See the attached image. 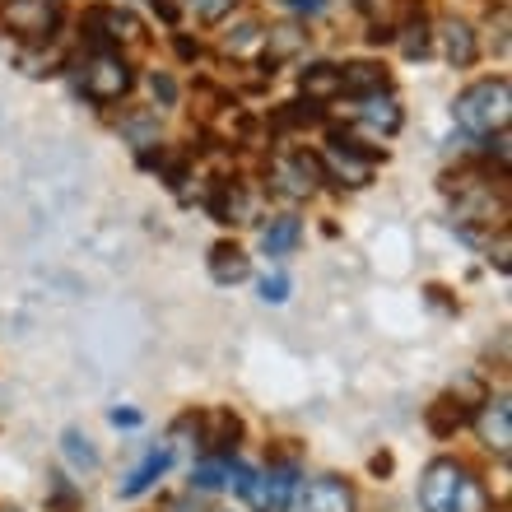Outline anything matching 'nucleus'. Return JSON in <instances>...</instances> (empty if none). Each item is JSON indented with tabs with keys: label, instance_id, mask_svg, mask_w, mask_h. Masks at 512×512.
Instances as JSON below:
<instances>
[{
	"label": "nucleus",
	"instance_id": "c85d7f7f",
	"mask_svg": "<svg viewBox=\"0 0 512 512\" xmlns=\"http://www.w3.org/2000/svg\"><path fill=\"white\" fill-rule=\"evenodd\" d=\"M452 512H489V494H485V485L480 480H461V494H457V508Z\"/></svg>",
	"mask_w": 512,
	"mask_h": 512
},
{
	"label": "nucleus",
	"instance_id": "c756f323",
	"mask_svg": "<svg viewBox=\"0 0 512 512\" xmlns=\"http://www.w3.org/2000/svg\"><path fill=\"white\" fill-rule=\"evenodd\" d=\"M19 66H24L28 75H56V70L66 66V56L61 52H19Z\"/></svg>",
	"mask_w": 512,
	"mask_h": 512
},
{
	"label": "nucleus",
	"instance_id": "473e14b6",
	"mask_svg": "<svg viewBox=\"0 0 512 512\" xmlns=\"http://www.w3.org/2000/svg\"><path fill=\"white\" fill-rule=\"evenodd\" d=\"M52 508H61V512H75V508H80V494L70 489L66 475H52Z\"/></svg>",
	"mask_w": 512,
	"mask_h": 512
},
{
	"label": "nucleus",
	"instance_id": "f3484780",
	"mask_svg": "<svg viewBox=\"0 0 512 512\" xmlns=\"http://www.w3.org/2000/svg\"><path fill=\"white\" fill-rule=\"evenodd\" d=\"M210 275H215V284H238V280L252 275V261L243 256V247L215 243L210 247Z\"/></svg>",
	"mask_w": 512,
	"mask_h": 512
},
{
	"label": "nucleus",
	"instance_id": "1a4fd4ad",
	"mask_svg": "<svg viewBox=\"0 0 512 512\" xmlns=\"http://www.w3.org/2000/svg\"><path fill=\"white\" fill-rule=\"evenodd\" d=\"M438 47H443L447 66H475V56H480V38H475V28L466 24V19H443L438 24Z\"/></svg>",
	"mask_w": 512,
	"mask_h": 512
},
{
	"label": "nucleus",
	"instance_id": "b1692460",
	"mask_svg": "<svg viewBox=\"0 0 512 512\" xmlns=\"http://www.w3.org/2000/svg\"><path fill=\"white\" fill-rule=\"evenodd\" d=\"M224 466L229 461L219 457H205L201 466H191V494H219L224 489Z\"/></svg>",
	"mask_w": 512,
	"mask_h": 512
},
{
	"label": "nucleus",
	"instance_id": "6ab92c4d",
	"mask_svg": "<svg viewBox=\"0 0 512 512\" xmlns=\"http://www.w3.org/2000/svg\"><path fill=\"white\" fill-rule=\"evenodd\" d=\"M396 47H401L405 61H424V56L433 52V33H429V24H424V14H419V19H405V24L396 28Z\"/></svg>",
	"mask_w": 512,
	"mask_h": 512
},
{
	"label": "nucleus",
	"instance_id": "58836bf2",
	"mask_svg": "<svg viewBox=\"0 0 512 512\" xmlns=\"http://www.w3.org/2000/svg\"><path fill=\"white\" fill-rule=\"evenodd\" d=\"M42 5H52V10H61V5H66V0H42Z\"/></svg>",
	"mask_w": 512,
	"mask_h": 512
},
{
	"label": "nucleus",
	"instance_id": "9b49d317",
	"mask_svg": "<svg viewBox=\"0 0 512 512\" xmlns=\"http://www.w3.org/2000/svg\"><path fill=\"white\" fill-rule=\"evenodd\" d=\"M294 489H298V466L294 461L270 466V475H261V485H256V508L261 512H284L289 499H294Z\"/></svg>",
	"mask_w": 512,
	"mask_h": 512
},
{
	"label": "nucleus",
	"instance_id": "a878e982",
	"mask_svg": "<svg viewBox=\"0 0 512 512\" xmlns=\"http://www.w3.org/2000/svg\"><path fill=\"white\" fill-rule=\"evenodd\" d=\"M261 38H266V28L256 24V19H247V24H238L229 38H224V52H229V56H247L252 47H261Z\"/></svg>",
	"mask_w": 512,
	"mask_h": 512
},
{
	"label": "nucleus",
	"instance_id": "c9c22d12",
	"mask_svg": "<svg viewBox=\"0 0 512 512\" xmlns=\"http://www.w3.org/2000/svg\"><path fill=\"white\" fill-rule=\"evenodd\" d=\"M154 10H159V19L177 24V14H182V0H154Z\"/></svg>",
	"mask_w": 512,
	"mask_h": 512
},
{
	"label": "nucleus",
	"instance_id": "393cba45",
	"mask_svg": "<svg viewBox=\"0 0 512 512\" xmlns=\"http://www.w3.org/2000/svg\"><path fill=\"white\" fill-rule=\"evenodd\" d=\"M224 485H233L238 499L256 503V485H261V475H256L247 461H229V466H224Z\"/></svg>",
	"mask_w": 512,
	"mask_h": 512
},
{
	"label": "nucleus",
	"instance_id": "0eeeda50",
	"mask_svg": "<svg viewBox=\"0 0 512 512\" xmlns=\"http://www.w3.org/2000/svg\"><path fill=\"white\" fill-rule=\"evenodd\" d=\"M475 429H480V443H485L489 452L508 457V447H512V410H508V396H489V401H480Z\"/></svg>",
	"mask_w": 512,
	"mask_h": 512
},
{
	"label": "nucleus",
	"instance_id": "ea45409f",
	"mask_svg": "<svg viewBox=\"0 0 512 512\" xmlns=\"http://www.w3.org/2000/svg\"><path fill=\"white\" fill-rule=\"evenodd\" d=\"M0 512H19V508H0Z\"/></svg>",
	"mask_w": 512,
	"mask_h": 512
},
{
	"label": "nucleus",
	"instance_id": "2eb2a0df",
	"mask_svg": "<svg viewBox=\"0 0 512 512\" xmlns=\"http://www.w3.org/2000/svg\"><path fill=\"white\" fill-rule=\"evenodd\" d=\"M387 70L373 66V61H354V66L340 70V94L368 98V94H387Z\"/></svg>",
	"mask_w": 512,
	"mask_h": 512
},
{
	"label": "nucleus",
	"instance_id": "f257e3e1",
	"mask_svg": "<svg viewBox=\"0 0 512 512\" xmlns=\"http://www.w3.org/2000/svg\"><path fill=\"white\" fill-rule=\"evenodd\" d=\"M457 126L471 135H494L508 131V112H512V84L508 80H480L471 89H461L457 103Z\"/></svg>",
	"mask_w": 512,
	"mask_h": 512
},
{
	"label": "nucleus",
	"instance_id": "4c0bfd02",
	"mask_svg": "<svg viewBox=\"0 0 512 512\" xmlns=\"http://www.w3.org/2000/svg\"><path fill=\"white\" fill-rule=\"evenodd\" d=\"M391 471V457L382 452V457H373V475H387Z\"/></svg>",
	"mask_w": 512,
	"mask_h": 512
},
{
	"label": "nucleus",
	"instance_id": "9d476101",
	"mask_svg": "<svg viewBox=\"0 0 512 512\" xmlns=\"http://www.w3.org/2000/svg\"><path fill=\"white\" fill-rule=\"evenodd\" d=\"M303 512H354V489L340 475H317L303 489Z\"/></svg>",
	"mask_w": 512,
	"mask_h": 512
},
{
	"label": "nucleus",
	"instance_id": "aec40b11",
	"mask_svg": "<svg viewBox=\"0 0 512 512\" xmlns=\"http://www.w3.org/2000/svg\"><path fill=\"white\" fill-rule=\"evenodd\" d=\"M424 424H429L433 438H452V433L466 424V405L452 401V396H443V401L429 405V415H424Z\"/></svg>",
	"mask_w": 512,
	"mask_h": 512
},
{
	"label": "nucleus",
	"instance_id": "39448f33",
	"mask_svg": "<svg viewBox=\"0 0 512 512\" xmlns=\"http://www.w3.org/2000/svg\"><path fill=\"white\" fill-rule=\"evenodd\" d=\"M196 433H201V447L219 461H233V447L243 438V419L233 410H210L205 419H196Z\"/></svg>",
	"mask_w": 512,
	"mask_h": 512
},
{
	"label": "nucleus",
	"instance_id": "2f4dec72",
	"mask_svg": "<svg viewBox=\"0 0 512 512\" xmlns=\"http://www.w3.org/2000/svg\"><path fill=\"white\" fill-rule=\"evenodd\" d=\"M149 94H154V103L173 108L177 103V80L168 75V70H154V75H149Z\"/></svg>",
	"mask_w": 512,
	"mask_h": 512
},
{
	"label": "nucleus",
	"instance_id": "bb28decb",
	"mask_svg": "<svg viewBox=\"0 0 512 512\" xmlns=\"http://www.w3.org/2000/svg\"><path fill=\"white\" fill-rule=\"evenodd\" d=\"M322 117H326L322 103H284L275 122H280V126H317Z\"/></svg>",
	"mask_w": 512,
	"mask_h": 512
},
{
	"label": "nucleus",
	"instance_id": "a211bd4d",
	"mask_svg": "<svg viewBox=\"0 0 512 512\" xmlns=\"http://www.w3.org/2000/svg\"><path fill=\"white\" fill-rule=\"evenodd\" d=\"M298 238H303V224H298L294 215H280V219H270L266 229H261V252L266 256H284V252H294Z\"/></svg>",
	"mask_w": 512,
	"mask_h": 512
},
{
	"label": "nucleus",
	"instance_id": "4be33fe9",
	"mask_svg": "<svg viewBox=\"0 0 512 512\" xmlns=\"http://www.w3.org/2000/svg\"><path fill=\"white\" fill-rule=\"evenodd\" d=\"M270 182H275V191H280V196H289V201H303V196H312V182L303 177V168H298L294 159L270 163Z\"/></svg>",
	"mask_w": 512,
	"mask_h": 512
},
{
	"label": "nucleus",
	"instance_id": "72a5a7b5",
	"mask_svg": "<svg viewBox=\"0 0 512 512\" xmlns=\"http://www.w3.org/2000/svg\"><path fill=\"white\" fill-rule=\"evenodd\" d=\"M261 298H266V303H284V298H289V275H266V280H261Z\"/></svg>",
	"mask_w": 512,
	"mask_h": 512
},
{
	"label": "nucleus",
	"instance_id": "7c9ffc66",
	"mask_svg": "<svg viewBox=\"0 0 512 512\" xmlns=\"http://www.w3.org/2000/svg\"><path fill=\"white\" fill-rule=\"evenodd\" d=\"M122 131L131 135L140 149H149V145H159V122L149 117V112H140V117H131V122H122Z\"/></svg>",
	"mask_w": 512,
	"mask_h": 512
},
{
	"label": "nucleus",
	"instance_id": "4468645a",
	"mask_svg": "<svg viewBox=\"0 0 512 512\" xmlns=\"http://www.w3.org/2000/svg\"><path fill=\"white\" fill-rule=\"evenodd\" d=\"M261 47H266V70L275 75V66H284L289 56H298L303 47H308V33L298 24H280V28H270L266 38H261Z\"/></svg>",
	"mask_w": 512,
	"mask_h": 512
},
{
	"label": "nucleus",
	"instance_id": "e433bc0d",
	"mask_svg": "<svg viewBox=\"0 0 512 512\" xmlns=\"http://www.w3.org/2000/svg\"><path fill=\"white\" fill-rule=\"evenodd\" d=\"M112 424H117V429H135V424H140V410H112Z\"/></svg>",
	"mask_w": 512,
	"mask_h": 512
},
{
	"label": "nucleus",
	"instance_id": "20e7f679",
	"mask_svg": "<svg viewBox=\"0 0 512 512\" xmlns=\"http://www.w3.org/2000/svg\"><path fill=\"white\" fill-rule=\"evenodd\" d=\"M461 480H466V466L452 457L429 461V471L419 480V508L424 512H452L461 494Z\"/></svg>",
	"mask_w": 512,
	"mask_h": 512
},
{
	"label": "nucleus",
	"instance_id": "412c9836",
	"mask_svg": "<svg viewBox=\"0 0 512 512\" xmlns=\"http://www.w3.org/2000/svg\"><path fill=\"white\" fill-rule=\"evenodd\" d=\"M298 84H303V98H308V103H326V98L340 94V66H308Z\"/></svg>",
	"mask_w": 512,
	"mask_h": 512
},
{
	"label": "nucleus",
	"instance_id": "ddd939ff",
	"mask_svg": "<svg viewBox=\"0 0 512 512\" xmlns=\"http://www.w3.org/2000/svg\"><path fill=\"white\" fill-rule=\"evenodd\" d=\"M354 117H359V126H368V131H378V135L401 131V103H396L391 94H368V98H359Z\"/></svg>",
	"mask_w": 512,
	"mask_h": 512
},
{
	"label": "nucleus",
	"instance_id": "423d86ee",
	"mask_svg": "<svg viewBox=\"0 0 512 512\" xmlns=\"http://www.w3.org/2000/svg\"><path fill=\"white\" fill-rule=\"evenodd\" d=\"M89 33L98 38V52H112V42H140V19L117 5H98L89 10Z\"/></svg>",
	"mask_w": 512,
	"mask_h": 512
},
{
	"label": "nucleus",
	"instance_id": "cd10ccee",
	"mask_svg": "<svg viewBox=\"0 0 512 512\" xmlns=\"http://www.w3.org/2000/svg\"><path fill=\"white\" fill-rule=\"evenodd\" d=\"M187 10L201 19V24H219V19H229L238 10V0H187Z\"/></svg>",
	"mask_w": 512,
	"mask_h": 512
},
{
	"label": "nucleus",
	"instance_id": "f03ea898",
	"mask_svg": "<svg viewBox=\"0 0 512 512\" xmlns=\"http://www.w3.org/2000/svg\"><path fill=\"white\" fill-rule=\"evenodd\" d=\"M317 159H322V168H326V182H340V187H368V182H373V159H378V154H364L350 135L331 131V140H326V149L317 154Z\"/></svg>",
	"mask_w": 512,
	"mask_h": 512
},
{
	"label": "nucleus",
	"instance_id": "f704fd0d",
	"mask_svg": "<svg viewBox=\"0 0 512 512\" xmlns=\"http://www.w3.org/2000/svg\"><path fill=\"white\" fill-rule=\"evenodd\" d=\"M284 5H289L294 14H322L331 0H284Z\"/></svg>",
	"mask_w": 512,
	"mask_h": 512
},
{
	"label": "nucleus",
	"instance_id": "6e6552de",
	"mask_svg": "<svg viewBox=\"0 0 512 512\" xmlns=\"http://www.w3.org/2000/svg\"><path fill=\"white\" fill-rule=\"evenodd\" d=\"M5 28L24 33V38H52L56 10L42 0H5Z\"/></svg>",
	"mask_w": 512,
	"mask_h": 512
},
{
	"label": "nucleus",
	"instance_id": "f8f14e48",
	"mask_svg": "<svg viewBox=\"0 0 512 512\" xmlns=\"http://www.w3.org/2000/svg\"><path fill=\"white\" fill-rule=\"evenodd\" d=\"M210 215L219 224H247L252 219V196H247L243 182H215L210 191Z\"/></svg>",
	"mask_w": 512,
	"mask_h": 512
},
{
	"label": "nucleus",
	"instance_id": "5701e85b",
	"mask_svg": "<svg viewBox=\"0 0 512 512\" xmlns=\"http://www.w3.org/2000/svg\"><path fill=\"white\" fill-rule=\"evenodd\" d=\"M61 452H66V461L75 466V471H98V452H94V443H89L80 429L61 433Z\"/></svg>",
	"mask_w": 512,
	"mask_h": 512
},
{
	"label": "nucleus",
	"instance_id": "dca6fc26",
	"mask_svg": "<svg viewBox=\"0 0 512 512\" xmlns=\"http://www.w3.org/2000/svg\"><path fill=\"white\" fill-rule=\"evenodd\" d=\"M168 466H173V447H154V452H149V457L122 480V499H140V494H145V489L154 485Z\"/></svg>",
	"mask_w": 512,
	"mask_h": 512
},
{
	"label": "nucleus",
	"instance_id": "7ed1b4c3",
	"mask_svg": "<svg viewBox=\"0 0 512 512\" xmlns=\"http://www.w3.org/2000/svg\"><path fill=\"white\" fill-rule=\"evenodd\" d=\"M131 84H135V70L117 52H98L84 66V94L94 98V103H117V98L131 94Z\"/></svg>",
	"mask_w": 512,
	"mask_h": 512
}]
</instances>
